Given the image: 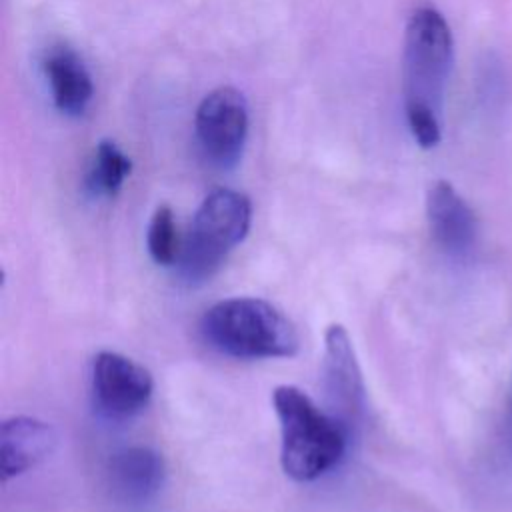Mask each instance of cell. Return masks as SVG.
Masks as SVG:
<instances>
[{"instance_id":"obj_9","label":"cell","mask_w":512,"mask_h":512,"mask_svg":"<svg viewBox=\"0 0 512 512\" xmlns=\"http://www.w3.org/2000/svg\"><path fill=\"white\" fill-rule=\"evenodd\" d=\"M426 218L434 242L450 256H464L476 242V216L448 180H436L426 194Z\"/></svg>"},{"instance_id":"obj_8","label":"cell","mask_w":512,"mask_h":512,"mask_svg":"<svg viewBox=\"0 0 512 512\" xmlns=\"http://www.w3.org/2000/svg\"><path fill=\"white\" fill-rule=\"evenodd\" d=\"M166 464L150 446H126L108 460V488L126 506L152 502L164 486Z\"/></svg>"},{"instance_id":"obj_6","label":"cell","mask_w":512,"mask_h":512,"mask_svg":"<svg viewBox=\"0 0 512 512\" xmlns=\"http://www.w3.org/2000/svg\"><path fill=\"white\" fill-rule=\"evenodd\" d=\"M152 374L132 358L102 350L92 362V394L96 406L112 418H128L144 410L152 398Z\"/></svg>"},{"instance_id":"obj_1","label":"cell","mask_w":512,"mask_h":512,"mask_svg":"<svg viewBox=\"0 0 512 512\" xmlns=\"http://www.w3.org/2000/svg\"><path fill=\"white\" fill-rule=\"evenodd\" d=\"M452 64L454 40L444 16L430 6L414 10L404 32L402 94L408 130L420 148H434L442 140Z\"/></svg>"},{"instance_id":"obj_10","label":"cell","mask_w":512,"mask_h":512,"mask_svg":"<svg viewBox=\"0 0 512 512\" xmlns=\"http://www.w3.org/2000/svg\"><path fill=\"white\" fill-rule=\"evenodd\" d=\"M56 446L54 428L34 416H12L0 428V460L2 480L8 482L38 462H42Z\"/></svg>"},{"instance_id":"obj_4","label":"cell","mask_w":512,"mask_h":512,"mask_svg":"<svg viewBox=\"0 0 512 512\" xmlns=\"http://www.w3.org/2000/svg\"><path fill=\"white\" fill-rule=\"evenodd\" d=\"M252 222L248 196L230 188H216L198 206L182 242L180 270L186 280H208L238 246Z\"/></svg>"},{"instance_id":"obj_11","label":"cell","mask_w":512,"mask_h":512,"mask_svg":"<svg viewBox=\"0 0 512 512\" xmlns=\"http://www.w3.org/2000/svg\"><path fill=\"white\" fill-rule=\"evenodd\" d=\"M42 72L58 112L78 118L88 110L94 96V84L78 52L62 44L52 46L42 58Z\"/></svg>"},{"instance_id":"obj_3","label":"cell","mask_w":512,"mask_h":512,"mask_svg":"<svg viewBox=\"0 0 512 512\" xmlns=\"http://www.w3.org/2000/svg\"><path fill=\"white\" fill-rule=\"evenodd\" d=\"M202 338L218 352L244 358H290L300 348L294 322L262 298L238 296L212 304L200 320Z\"/></svg>"},{"instance_id":"obj_5","label":"cell","mask_w":512,"mask_h":512,"mask_svg":"<svg viewBox=\"0 0 512 512\" xmlns=\"http://www.w3.org/2000/svg\"><path fill=\"white\" fill-rule=\"evenodd\" d=\"M194 130L202 156L214 168H234L248 138V102L244 94L234 86L208 92L196 108Z\"/></svg>"},{"instance_id":"obj_7","label":"cell","mask_w":512,"mask_h":512,"mask_svg":"<svg viewBox=\"0 0 512 512\" xmlns=\"http://www.w3.org/2000/svg\"><path fill=\"white\" fill-rule=\"evenodd\" d=\"M322 374L332 414L350 430L352 422L362 412L364 384L354 346L342 324H332L326 330Z\"/></svg>"},{"instance_id":"obj_13","label":"cell","mask_w":512,"mask_h":512,"mask_svg":"<svg viewBox=\"0 0 512 512\" xmlns=\"http://www.w3.org/2000/svg\"><path fill=\"white\" fill-rule=\"evenodd\" d=\"M148 252L152 260L160 266H172L178 262L182 252V242L178 236V226L174 220V212L170 206L162 204L154 210L150 224H148V236H146Z\"/></svg>"},{"instance_id":"obj_2","label":"cell","mask_w":512,"mask_h":512,"mask_svg":"<svg viewBox=\"0 0 512 512\" xmlns=\"http://www.w3.org/2000/svg\"><path fill=\"white\" fill-rule=\"evenodd\" d=\"M272 404L280 422V462L290 478L316 480L342 460L350 430L334 414L290 384L274 388Z\"/></svg>"},{"instance_id":"obj_12","label":"cell","mask_w":512,"mask_h":512,"mask_svg":"<svg viewBox=\"0 0 512 512\" xmlns=\"http://www.w3.org/2000/svg\"><path fill=\"white\" fill-rule=\"evenodd\" d=\"M132 170L130 158L112 140H100L86 172V188L92 196L112 198L124 186Z\"/></svg>"}]
</instances>
